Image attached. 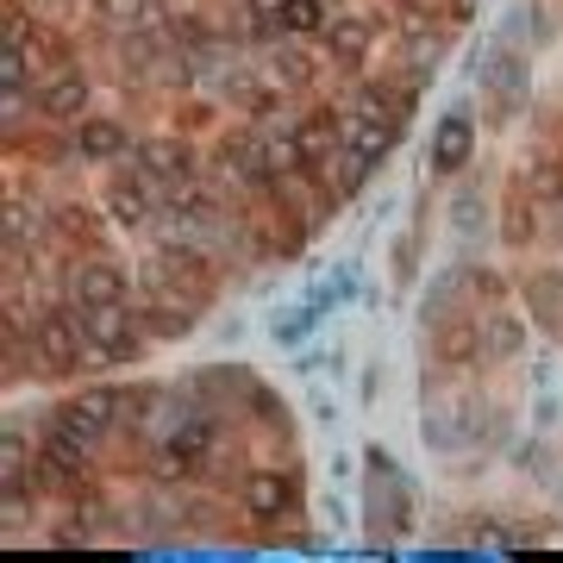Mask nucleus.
I'll return each instance as SVG.
<instances>
[{"mask_svg": "<svg viewBox=\"0 0 563 563\" xmlns=\"http://www.w3.org/2000/svg\"><path fill=\"white\" fill-rule=\"evenodd\" d=\"M81 107H88V81H81L76 69L44 76V88H38V113L44 120H81Z\"/></svg>", "mask_w": 563, "mask_h": 563, "instance_id": "nucleus-3", "label": "nucleus"}, {"mask_svg": "<svg viewBox=\"0 0 563 563\" xmlns=\"http://www.w3.org/2000/svg\"><path fill=\"white\" fill-rule=\"evenodd\" d=\"M151 195H157V188H151L144 176L113 181V188H107V213H113L120 225H151Z\"/></svg>", "mask_w": 563, "mask_h": 563, "instance_id": "nucleus-4", "label": "nucleus"}, {"mask_svg": "<svg viewBox=\"0 0 563 563\" xmlns=\"http://www.w3.org/2000/svg\"><path fill=\"white\" fill-rule=\"evenodd\" d=\"M332 51H339V57L363 51V20H339V25H332Z\"/></svg>", "mask_w": 563, "mask_h": 563, "instance_id": "nucleus-12", "label": "nucleus"}, {"mask_svg": "<svg viewBox=\"0 0 563 563\" xmlns=\"http://www.w3.org/2000/svg\"><path fill=\"white\" fill-rule=\"evenodd\" d=\"M276 25H282V32H295V38H307V32H325V7H320V0H288Z\"/></svg>", "mask_w": 563, "mask_h": 563, "instance_id": "nucleus-9", "label": "nucleus"}, {"mask_svg": "<svg viewBox=\"0 0 563 563\" xmlns=\"http://www.w3.org/2000/svg\"><path fill=\"white\" fill-rule=\"evenodd\" d=\"M139 169H144V176H157V181H181V176H188V151L169 144V139H157V144H144V151H139Z\"/></svg>", "mask_w": 563, "mask_h": 563, "instance_id": "nucleus-6", "label": "nucleus"}, {"mask_svg": "<svg viewBox=\"0 0 563 563\" xmlns=\"http://www.w3.org/2000/svg\"><path fill=\"white\" fill-rule=\"evenodd\" d=\"M76 144H81V157H120V151H125V132H120L113 120H88Z\"/></svg>", "mask_w": 563, "mask_h": 563, "instance_id": "nucleus-8", "label": "nucleus"}, {"mask_svg": "<svg viewBox=\"0 0 563 563\" xmlns=\"http://www.w3.org/2000/svg\"><path fill=\"white\" fill-rule=\"evenodd\" d=\"M463 157H470V125H463V120H444V132H439V151H432V163H439V169H457Z\"/></svg>", "mask_w": 563, "mask_h": 563, "instance_id": "nucleus-10", "label": "nucleus"}, {"mask_svg": "<svg viewBox=\"0 0 563 563\" xmlns=\"http://www.w3.org/2000/svg\"><path fill=\"white\" fill-rule=\"evenodd\" d=\"M488 351H520V320H507V313H495V320H488Z\"/></svg>", "mask_w": 563, "mask_h": 563, "instance_id": "nucleus-11", "label": "nucleus"}, {"mask_svg": "<svg viewBox=\"0 0 563 563\" xmlns=\"http://www.w3.org/2000/svg\"><path fill=\"white\" fill-rule=\"evenodd\" d=\"M220 169L239 188H263V181L276 176V163H269V144L257 139V132H239V139L225 144V157H220Z\"/></svg>", "mask_w": 563, "mask_h": 563, "instance_id": "nucleus-1", "label": "nucleus"}, {"mask_svg": "<svg viewBox=\"0 0 563 563\" xmlns=\"http://www.w3.org/2000/svg\"><path fill=\"white\" fill-rule=\"evenodd\" d=\"M395 125H401V120H369V113H344V151H351L357 163H369V169H376V163L388 157V144H395Z\"/></svg>", "mask_w": 563, "mask_h": 563, "instance_id": "nucleus-2", "label": "nucleus"}, {"mask_svg": "<svg viewBox=\"0 0 563 563\" xmlns=\"http://www.w3.org/2000/svg\"><path fill=\"white\" fill-rule=\"evenodd\" d=\"M244 501H251V514H263V520H276V514H288V476H276V470H263V476H251V488H244Z\"/></svg>", "mask_w": 563, "mask_h": 563, "instance_id": "nucleus-7", "label": "nucleus"}, {"mask_svg": "<svg viewBox=\"0 0 563 563\" xmlns=\"http://www.w3.org/2000/svg\"><path fill=\"white\" fill-rule=\"evenodd\" d=\"M251 7H257L263 20H282V7H288V0H251Z\"/></svg>", "mask_w": 563, "mask_h": 563, "instance_id": "nucleus-13", "label": "nucleus"}, {"mask_svg": "<svg viewBox=\"0 0 563 563\" xmlns=\"http://www.w3.org/2000/svg\"><path fill=\"white\" fill-rule=\"evenodd\" d=\"M125 295V282L113 263H81L76 269V307H107V301H120Z\"/></svg>", "mask_w": 563, "mask_h": 563, "instance_id": "nucleus-5", "label": "nucleus"}]
</instances>
